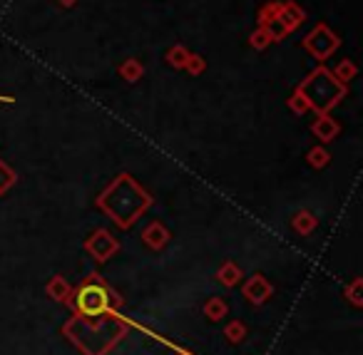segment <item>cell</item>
<instances>
[{"mask_svg":"<svg viewBox=\"0 0 363 355\" xmlns=\"http://www.w3.org/2000/svg\"><path fill=\"white\" fill-rule=\"evenodd\" d=\"M13 182H16V174H13V169L0 162V192H6V189L11 187Z\"/></svg>","mask_w":363,"mask_h":355,"instance_id":"10","label":"cell"},{"mask_svg":"<svg viewBox=\"0 0 363 355\" xmlns=\"http://www.w3.org/2000/svg\"><path fill=\"white\" fill-rule=\"evenodd\" d=\"M314 132H316L319 137H321V139H331V137L338 132V127L331 122V117H321V120H319V122L314 125Z\"/></svg>","mask_w":363,"mask_h":355,"instance_id":"5","label":"cell"},{"mask_svg":"<svg viewBox=\"0 0 363 355\" xmlns=\"http://www.w3.org/2000/svg\"><path fill=\"white\" fill-rule=\"evenodd\" d=\"M185 68H187V70H192V73H202V70H204V60L197 58V55H190V60H187Z\"/></svg>","mask_w":363,"mask_h":355,"instance_id":"12","label":"cell"},{"mask_svg":"<svg viewBox=\"0 0 363 355\" xmlns=\"http://www.w3.org/2000/svg\"><path fill=\"white\" fill-rule=\"evenodd\" d=\"M87 249L92 251V254H95V256L100 259V261H105V259L110 256V254H115L117 244L112 241L110 234H105V231H97L95 239H92V241L87 244Z\"/></svg>","mask_w":363,"mask_h":355,"instance_id":"3","label":"cell"},{"mask_svg":"<svg viewBox=\"0 0 363 355\" xmlns=\"http://www.w3.org/2000/svg\"><path fill=\"white\" fill-rule=\"evenodd\" d=\"M304 45L316 60H326L328 55H331L333 50L338 47V37L333 35L326 25H316L314 30H311V35L306 37Z\"/></svg>","mask_w":363,"mask_h":355,"instance_id":"1","label":"cell"},{"mask_svg":"<svg viewBox=\"0 0 363 355\" xmlns=\"http://www.w3.org/2000/svg\"><path fill=\"white\" fill-rule=\"evenodd\" d=\"M144 241H147L149 246H154V249H159L162 244H167V231H164L159 224H152L147 231H144Z\"/></svg>","mask_w":363,"mask_h":355,"instance_id":"4","label":"cell"},{"mask_svg":"<svg viewBox=\"0 0 363 355\" xmlns=\"http://www.w3.org/2000/svg\"><path fill=\"white\" fill-rule=\"evenodd\" d=\"M219 276H221V281H224V283H234V281H237V271H234L232 266H226V271L221 268Z\"/></svg>","mask_w":363,"mask_h":355,"instance_id":"14","label":"cell"},{"mask_svg":"<svg viewBox=\"0 0 363 355\" xmlns=\"http://www.w3.org/2000/svg\"><path fill=\"white\" fill-rule=\"evenodd\" d=\"M247 293L254 298V301H262V298L269 293V286H266V283H264V278H262V276H254L252 286H247Z\"/></svg>","mask_w":363,"mask_h":355,"instance_id":"8","label":"cell"},{"mask_svg":"<svg viewBox=\"0 0 363 355\" xmlns=\"http://www.w3.org/2000/svg\"><path fill=\"white\" fill-rule=\"evenodd\" d=\"M120 75L127 80V82H137L140 75H142V65H140L137 60H127V63L120 68Z\"/></svg>","mask_w":363,"mask_h":355,"instance_id":"6","label":"cell"},{"mask_svg":"<svg viewBox=\"0 0 363 355\" xmlns=\"http://www.w3.org/2000/svg\"><path fill=\"white\" fill-rule=\"evenodd\" d=\"M311 226H314L311 214H299V216H296V229H299V231H309Z\"/></svg>","mask_w":363,"mask_h":355,"instance_id":"11","label":"cell"},{"mask_svg":"<svg viewBox=\"0 0 363 355\" xmlns=\"http://www.w3.org/2000/svg\"><path fill=\"white\" fill-rule=\"evenodd\" d=\"M353 75H356V65L348 63V60H343V63L336 68V80H338V82H341V85H343V82H348V80H351Z\"/></svg>","mask_w":363,"mask_h":355,"instance_id":"9","label":"cell"},{"mask_svg":"<svg viewBox=\"0 0 363 355\" xmlns=\"http://www.w3.org/2000/svg\"><path fill=\"white\" fill-rule=\"evenodd\" d=\"M58 3H60V6H75V0H58Z\"/></svg>","mask_w":363,"mask_h":355,"instance_id":"15","label":"cell"},{"mask_svg":"<svg viewBox=\"0 0 363 355\" xmlns=\"http://www.w3.org/2000/svg\"><path fill=\"white\" fill-rule=\"evenodd\" d=\"M190 55H192V53H187V50H185L182 45H174L172 50L167 53V60L174 65V68H185L187 60H190Z\"/></svg>","mask_w":363,"mask_h":355,"instance_id":"7","label":"cell"},{"mask_svg":"<svg viewBox=\"0 0 363 355\" xmlns=\"http://www.w3.org/2000/svg\"><path fill=\"white\" fill-rule=\"evenodd\" d=\"M0 102H13V99L8 97V94H0Z\"/></svg>","mask_w":363,"mask_h":355,"instance_id":"16","label":"cell"},{"mask_svg":"<svg viewBox=\"0 0 363 355\" xmlns=\"http://www.w3.org/2000/svg\"><path fill=\"white\" fill-rule=\"evenodd\" d=\"M80 309L90 316H97L107 309V291L100 286V283H87V286L80 288V296H78Z\"/></svg>","mask_w":363,"mask_h":355,"instance_id":"2","label":"cell"},{"mask_svg":"<svg viewBox=\"0 0 363 355\" xmlns=\"http://www.w3.org/2000/svg\"><path fill=\"white\" fill-rule=\"evenodd\" d=\"M311 162H314L316 167H324V164L328 162V154H326V151H321V149H314V151H311Z\"/></svg>","mask_w":363,"mask_h":355,"instance_id":"13","label":"cell"}]
</instances>
